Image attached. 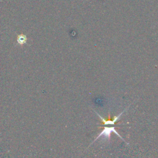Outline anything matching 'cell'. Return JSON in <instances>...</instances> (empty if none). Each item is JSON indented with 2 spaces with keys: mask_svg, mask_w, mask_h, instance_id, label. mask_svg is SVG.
I'll return each mask as SVG.
<instances>
[{
  "mask_svg": "<svg viewBox=\"0 0 158 158\" xmlns=\"http://www.w3.org/2000/svg\"><path fill=\"white\" fill-rule=\"evenodd\" d=\"M129 106L128 107H127L124 110H123L121 113H120L118 115H117V116H115V117H114L113 118H112V120H110V119H108V120H106L104 118H103L102 117H101L98 112H96V114L99 117V118H100V119H101V122H102V124H104V125H114V124H115L117 122V120H119L120 119V116L122 115V114L123 113H124L128 108H129Z\"/></svg>",
  "mask_w": 158,
  "mask_h": 158,
  "instance_id": "cell-2",
  "label": "cell"
},
{
  "mask_svg": "<svg viewBox=\"0 0 158 158\" xmlns=\"http://www.w3.org/2000/svg\"><path fill=\"white\" fill-rule=\"evenodd\" d=\"M17 43L20 45H23L27 43V38L25 35H19L17 37Z\"/></svg>",
  "mask_w": 158,
  "mask_h": 158,
  "instance_id": "cell-3",
  "label": "cell"
},
{
  "mask_svg": "<svg viewBox=\"0 0 158 158\" xmlns=\"http://www.w3.org/2000/svg\"><path fill=\"white\" fill-rule=\"evenodd\" d=\"M112 132H114L115 135H117V136H118L122 140H123V141L125 142V141L123 139V138H122V137L118 133V132L116 131L115 128L114 127H104L102 131L98 135V136L95 138V139L94 140V141H96L98 139H99V138L102 136L104 139L108 140L109 141L110 140V135H111V133ZM93 141V142H94Z\"/></svg>",
  "mask_w": 158,
  "mask_h": 158,
  "instance_id": "cell-1",
  "label": "cell"
}]
</instances>
